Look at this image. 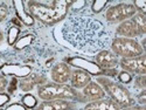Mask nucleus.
<instances>
[{
  "mask_svg": "<svg viewBox=\"0 0 146 110\" xmlns=\"http://www.w3.org/2000/svg\"><path fill=\"white\" fill-rule=\"evenodd\" d=\"M9 14L8 6L5 3H0V22H4Z\"/></svg>",
  "mask_w": 146,
  "mask_h": 110,
  "instance_id": "a878e982",
  "label": "nucleus"
},
{
  "mask_svg": "<svg viewBox=\"0 0 146 110\" xmlns=\"http://www.w3.org/2000/svg\"><path fill=\"white\" fill-rule=\"evenodd\" d=\"M87 4H88V3L84 1V0H81V1H72L69 8H72L74 11H78V9H82Z\"/></svg>",
  "mask_w": 146,
  "mask_h": 110,
  "instance_id": "c756f323",
  "label": "nucleus"
},
{
  "mask_svg": "<svg viewBox=\"0 0 146 110\" xmlns=\"http://www.w3.org/2000/svg\"><path fill=\"white\" fill-rule=\"evenodd\" d=\"M38 97L42 101H54V100H68L76 101L82 100V95L71 88L69 84L58 83H44L38 87ZM83 102V101H82Z\"/></svg>",
  "mask_w": 146,
  "mask_h": 110,
  "instance_id": "20e7f679",
  "label": "nucleus"
},
{
  "mask_svg": "<svg viewBox=\"0 0 146 110\" xmlns=\"http://www.w3.org/2000/svg\"><path fill=\"white\" fill-rule=\"evenodd\" d=\"M3 75H11L13 77H21L25 79L29 76L33 71V67L28 65H14V63H5L0 68Z\"/></svg>",
  "mask_w": 146,
  "mask_h": 110,
  "instance_id": "1a4fd4ad",
  "label": "nucleus"
},
{
  "mask_svg": "<svg viewBox=\"0 0 146 110\" xmlns=\"http://www.w3.org/2000/svg\"><path fill=\"white\" fill-rule=\"evenodd\" d=\"M137 102L139 105H145V103H146V89H143L137 95Z\"/></svg>",
  "mask_w": 146,
  "mask_h": 110,
  "instance_id": "7c9ffc66",
  "label": "nucleus"
},
{
  "mask_svg": "<svg viewBox=\"0 0 146 110\" xmlns=\"http://www.w3.org/2000/svg\"><path fill=\"white\" fill-rule=\"evenodd\" d=\"M18 84H19V82L17 81L15 77H13V79H12V81L8 83V85H9V87H8V91H9V93H14V90H15L17 87H18Z\"/></svg>",
  "mask_w": 146,
  "mask_h": 110,
  "instance_id": "473e14b6",
  "label": "nucleus"
},
{
  "mask_svg": "<svg viewBox=\"0 0 146 110\" xmlns=\"http://www.w3.org/2000/svg\"><path fill=\"white\" fill-rule=\"evenodd\" d=\"M135 87L139 89H146V76L145 75H137L135 79Z\"/></svg>",
  "mask_w": 146,
  "mask_h": 110,
  "instance_id": "393cba45",
  "label": "nucleus"
},
{
  "mask_svg": "<svg viewBox=\"0 0 146 110\" xmlns=\"http://www.w3.org/2000/svg\"><path fill=\"white\" fill-rule=\"evenodd\" d=\"M108 5V1H105V0H103V1H101V0H95V1L91 3V11L94 12V13H100V12H102Z\"/></svg>",
  "mask_w": 146,
  "mask_h": 110,
  "instance_id": "5701e85b",
  "label": "nucleus"
},
{
  "mask_svg": "<svg viewBox=\"0 0 146 110\" xmlns=\"http://www.w3.org/2000/svg\"><path fill=\"white\" fill-rule=\"evenodd\" d=\"M11 101V96L6 93H0V110Z\"/></svg>",
  "mask_w": 146,
  "mask_h": 110,
  "instance_id": "cd10ccee",
  "label": "nucleus"
},
{
  "mask_svg": "<svg viewBox=\"0 0 146 110\" xmlns=\"http://www.w3.org/2000/svg\"><path fill=\"white\" fill-rule=\"evenodd\" d=\"M68 63L71 66L77 67V69H82L84 71H87L88 74H94V75H102V69L97 66L96 63L88 61L87 59L74 56V57H69L68 59Z\"/></svg>",
  "mask_w": 146,
  "mask_h": 110,
  "instance_id": "f8f14e48",
  "label": "nucleus"
},
{
  "mask_svg": "<svg viewBox=\"0 0 146 110\" xmlns=\"http://www.w3.org/2000/svg\"><path fill=\"white\" fill-rule=\"evenodd\" d=\"M82 100L83 102H92L97 100H102L105 99V91L101 85L97 83L96 81L89 82L86 87L82 89Z\"/></svg>",
  "mask_w": 146,
  "mask_h": 110,
  "instance_id": "9b49d317",
  "label": "nucleus"
},
{
  "mask_svg": "<svg viewBox=\"0 0 146 110\" xmlns=\"http://www.w3.org/2000/svg\"><path fill=\"white\" fill-rule=\"evenodd\" d=\"M71 68L66 62H57L50 69V79L54 83L58 84H67L70 81L71 76Z\"/></svg>",
  "mask_w": 146,
  "mask_h": 110,
  "instance_id": "6e6552de",
  "label": "nucleus"
},
{
  "mask_svg": "<svg viewBox=\"0 0 146 110\" xmlns=\"http://www.w3.org/2000/svg\"><path fill=\"white\" fill-rule=\"evenodd\" d=\"M137 13V11L132 4H118L110 6L105 12V20L110 23L123 22L125 20L131 19Z\"/></svg>",
  "mask_w": 146,
  "mask_h": 110,
  "instance_id": "423d86ee",
  "label": "nucleus"
},
{
  "mask_svg": "<svg viewBox=\"0 0 146 110\" xmlns=\"http://www.w3.org/2000/svg\"><path fill=\"white\" fill-rule=\"evenodd\" d=\"M117 77H118L119 83H124V84H129L133 80L132 74H130V73H127V71H124V70L119 71L117 74Z\"/></svg>",
  "mask_w": 146,
  "mask_h": 110,
  "instance_id": "b1692460",
  "label": "nucleus"
},
{
  "mask_svg": "<svg viewBox=\"0 0 146 110\" xmlns=\"http://www.w3.org/2000/svg\"><path fill=\"white\" fill-rule=\"evenodd\" d=\"M63 39L76 51L94 54L111 43V33L105 25L90 14L74 13L63 22L61 29Z\"/></svg>",
  "mask_w": 146,
  "mask_h": 110,
  "instance_id": "f257e3e1",
  "label": "nucleus"
},
{
  "mask_svg": "<svg viewBox=\"0 0 146 110\" xmlns=\"http://www.w3.org/2000/svg\"><path fill=\"white\" fill-rule=\"evenodd\" d=\"M75 103L68 100H54V101H43L35 110H74Z\"/></svg>",
  "mask_w": 146,
  "mask_h": 110,
  "instance_id": "4468645a",
  "label": "nucleus"
},
{
  "mask_svg": "<svg viewBox=\"0 0 146 110\" xmlns=\"http://www.w3.org/2000/svg\"><path fill=\"white\" fill-rule=\"evenodd\" d=\"M34 39H35V36H34V34H32V33H28V34H26V35L20 36L19 40H18V41L15 42V45L13 46L14 49H15V51H23V49H26L27 47H29V46L33 43Z\"/></svg>",
  "mask_w": 146,
  "mask_h": 110,
  "instance_id": "6ab92c4d",
  "label": "nucleus"
},
{
  "mask_svg": "<svg viewBox=\"0 0 146 110\" xmlns=\"http://www.w3.org/2000/svg\"><path fill=\"white\" fill-rule=\"evenodd\" d=\"M71 3L70 0H54L50 5H46L40 1H28L27 6L29 14L35 20L46 26H53L67 18Z\"/></svg>",
  "mask_w": 146,
  "mask_h": 110,
  "instance_id": "f03ea898",
  "label": "nucleus"
},
{
  "mask_svg": "<svg viewBox=\"0 0 146 110\" xmlns=\"http://www.w3.org/2000/svg\"><path fill=\"white\" fill-rule=\"evenodd\" d=\"M21 101H22V104L25 105L28 110L35 109L36 107H38V100H36V97H35L34 95L29 94V93H27V94L23 95L22 99H21Z\"/></svg>",
  "mask_w": 146,
  "mask_h": 110,
  "instance_id": "4be33fe9",
  "label": "nucleus"
},
{
  "mask_svg": "<svg viewBox=\"0 0 146 110\" xmlns=\"http://www.w3.org/2000/svg\"><path fill=\"white\" fill-rule=\"evenodd\" d=\"M132 5L135 6V8H136V11L138 12V13L145 14V12H146V3L144 1V0H136V1H133Z\"/></svg>",
  "mask_w": 146,
  "mask_h": 110,
  "instance_id": "bb28decb",
  "label": "nucleus"
},
{
  "mask_svg": "<svg viewBox=\"0 0 146 110\" xmlns=\"http://www.w3.org/2000/svg\"><path fill=\"white\" fill-rule=\"evenodd\" d=\"M96 65L101 69H115L118 67L119 59L109 49H103L98 52L95 56Z\"/></svg>",
  "mask_w": 146,
  "mask_h": 110,
  "instance_id": "9d476101",
  "label": "nucleus"
},
{
  "mask_svg": "<svg viewBox=\"0 0 146 110\" xmlns=\"http://www.w3.org/2000/svg\"><path fill=\"white\" fill-rule=\"evenodd\" d=\"M119 110H146V105H139V104H135L131 107H126V108H121Z\"/></svg>",
  "mask_w": 146,
  "mask_h": 110,
  "instance_id": "72a5a7b5",
  "label": "nucleus"
},
{
  "mask_svg": "<svg viewBox=\"0 0 146 110\" xmlns=\"http://www.w3.org/2000/svg\"><path fill=\"white\" fill-rule=\"evenodd\" d=\"M133 21H135L136 26L138 27L139 32H140V35H145L146 34V18H145V14H141V13H137L131 18Z\"/></svg>",
  "mask_w": 146,
  "mask_h": 110,
  "instance_id": "412c9836",
  "label": "nucleus"
},
{
  "mask_svg": "<svg viewBox=\"0 0 146 110\" xmlns=\"http://www.w3.org/2000/svg\"><path fill=\"white\" fill-rule=\"evenodd\" d=\"M96 82L104 89L105 95H108L109 99L112 100L120 109L136 104L135 97L121 83L112 81L111 79L105 76H98Z\"/></svg>",
  "mask_w": 146,
  "mask_h": 110,
  "instance_id": "7ed1b4c3",
  "label": "nucleus"
},
{
  "mask_svg": "<svg viewBox=\"0 0 146 110\" xmlns=\"http://www.w3.org/2000/svg\"><path fill=\"white\" fill-rule=\"evenodd\" d=\"M8 80L6 79L5 75L0 74V93H5V90L8 88Z\"/></svg>",
  "mask_w": 146,
  "mask_h": 110,
  "instance_id": "c85d7f7f",
  "label": "nucleus"
},
{
  "mask_svg": "<svg viewBox=\"0 0 146 110\" xmlns=\"http://www.w3.org/2000/svg\"><path fill=\"white\" fill-rule=\"evenodd\" d=\"M4 40H5V34H4V32L1 29H0V45L4 42Z\"/></svg>",
  "mask_w": 146,
  "mask_h": 110,
  "instance_id": "f704fd0d",
  "label": "nucleus"
},
{
  "mask_svg": "<svg viewBox=\"0 0 146 110\" xmlns=\"http://www.w3.org/2000/svg\"><path fill=\"white\" fill-rule=\"evenodd\" d=\"M116 34L119 35V38H127V39H135L137 36H140V32L132 19L120 22L116 28Z\"/></svg>",
  "mask_w": 146,
  "mask_h": 110,
  "instance_id": "ddd939ff",
  "label": "nucleus"
},
{
  "mask_svg": "<svg viewBox=\"0 0 146 110\" xmlns=\"http://www.w3.org/2000/svg\"><path fill=\"white\" fill-rule=\"evenodd\" d=\"M21 34V29L19 26H9L6 33V41L9 46H14L15 42L19 40Z\"/></svg>",
  "mask_w": 146,
  "mask_h": 110,
  "instance_id": "aec40b11",
  "label": "nucleus"
},
{
  "mask_svg": "<svg viewBox=\"0 0 146 110\" xmlns=\"http://www.w3.org/2000/svg\"><path fill=\"white\" fill-rule=\"evenodd\" d=\"M14 11L17 19L20 21L21 25H25L27 27H32L35 23V19L29 14V12L25 9V3L23 1H13Z\"/></svg>",
  "mask_w": 146,
  "mask_h": 110,
  "instance_id": "f3484780",
  "label": "nucleus"
},
{
  "mask_svg": "<svg viewBox=\"0 0 146 110\" xmlns=\"http://www.w3.org/2000/svg\"><path fill=\"white\" fill-rule=\"evenodd\" d=\"M4 110H28L23 104H20V103H13V104H11L8 105L6 109Z\"/></svg>",
  "mask_w": 146,
  "mask_h": 110,
  "instance_id": "2f4dec72",
  "label": "nucleus"
},
{
  "mask_svg": "<svg viewBox=\"0 0 146 110\" xmlns=\"http://www.w3.org/2000/svg\"><path fill=\"white\" fill-rule=\"evenodd\" d=\"M46 76L44 74H40V73H32V74L25 79H22L19 82V88L22 91H31L36 84L38 85H42L46 83Z\"/></svg>",
  "mask_w": 146,
  "mask_h": 110,
  "instance_id": "dca6fc26",
  "label": "nucleus"
},
{
  "mask_svg": "<svg viewBox=\"0 0 146 110\" xmlns=\"http://www.w3.org/2000/svg\"><path fill=\"white\" fill-rule=\"evenodd\" d=\"M120 108L110 99H102L88 102L83 110H119Z\"/></svg>",
  "mask_w": 146,
  "mask_h": 110,
  "instance_id": "a211bd4d",
  "label": "nucleus"
},
{
  "mask_svg": "<svg viewBox=\"0 0 146 110\" xmlns=\"http://www.w3.org/2000/svg\"><path fill=\"white\" fill-rule=\"evenodd\" d=\"M91 81H92L91 76L87 71H84L82 69H75V70L71 71L69 85L71 88H74L75 90H80V89H83Z\"/></svg>",
  "mask_w": 146,
  "mask_h": 110,
  "instance_id": "2eb2a0df",
  "label": "nucleus"
},
{
  "mask_svg": "<svg viewBox=\"0 0 146 110\" xmlns=\"http://www.w3.org/2000/svg\"><path fill=\"white\" fill-rule=\"evenodd\" d=\"M111 52L121 59H131L137 57L144 54L143 46L136 39H127V38H117L111 40L110 43Z\"/></svg>",
  "mask_w": 146,
  "mask_h": 110,
  "instance_id": "39448f33",
  "label": "nucleus"
},
{
  "mask_svg": "<svg viewBox=\"0 0 146 110\" xmlns=\"http://www.w3.org/2000/svg\"><path fill=\"white\" fill-rule=\"evenodd\" d=\"M118 66L124 71L135 75H145L146 74V57L145 55H140L131 59H120Z\"/></svg>",
  "mask_w": 146,
  "mask_h": 110,
  "instance_id": "0eeeda50",
  "label": "nucleus"
}]
</instances>
